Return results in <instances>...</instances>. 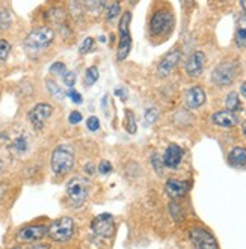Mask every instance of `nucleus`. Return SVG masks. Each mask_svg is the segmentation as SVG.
<instances>
[{"label": "nucleus", "instance_id": "nucleus-25", "mask_svg": "<svg viewBox=\"0 0 246 249\" xmlns=\"http://www.w3.org/2000/svg\"><path fill=\"white\" fill-rule=\"evenodd\" d=\"M100 77V72H98V68L97 67H89L85 72V83L88 86H92Z\"/></svg>", "mask_w": 246, "mask_h": 249}, {"label": "nucleus", "instance_id": "nucleus-28", "mask_svg": "<svg viewBox=\"0 0 246 249\" xmlns=\"http://www.w3.org/2000/svg\"><path fill=\"white\" fill-rule=\"evenodd\" d=\"M94 46H95V41H94V38H91V36L85 38V39H83V42H82V46L79 47V53H80V54H86V53H89V52L94 49Z\"/></svg>", "mask_w": 246, "mask_h": 249}, {"label": "nucleus", "instance_id": "nucleus-10", "mask_svg": "<svg viewBox=\"0 0 246 249\" xmlns=\"http://www.w3.org/2000/svg\"><path fill=\"white\" fill-rule=\"evenodd\" d=\"M91 230L100 237H112L115 234V222L112 214L109 213L98 214L91 224Z\"/></svg>", "mask_w": 246, "mask_h": 249}, {"label": "nucleus", "instance_id": "nucleus-19", "mask_svg": "<svg viewBox=\"0 0 246 249\" xmlns=\"http://www.w3.org/2000/svg\"><path fill=\"white\" fill-rule=\"evenodd\" d=\"M236 46L242 50L246 49V14H240L236 23V35H234Z\"/></svg>", "mask_w": 246, "mask_h": 249}, {"label": "nucleus", "instance_id": "nucleus-40", "mask_svg": "<svg viewBox=\"0 0 246 249\" xmlns=\"http://www.w3.org/2000/svg\"><path fill=\"white\" fill-rule=\"evenodd\" d=\"M85 171L88 172V174H95V166H94V163H86L85 165Z\"/></svg>", "mask_w": 246, "mask_h": 249}, {"label": "nucleus", "instance_id": "nucleus-15", "mask_svg": "<svg viewBox=\"0 0 246 249\" xmlns=\"http://www.w3.org/2000/svg\"><path fill=\"white\" fill-rule=\"evenodd\" d=\"M206 91L201 86H192L184 94V103L189 109H198L206 103Z\"/></svg>", "mask_w": 246, "mask_h": 249}, {"label": "nucleus", "instance_id": "nucleus-13", "mask_svg": "<svg viewBox=\"0 0 246 249\" xmlns=\"http://www.w3.org/2000/svg\"><path fill=\"white\" fill-rule=\"evenodd\" d=\"M47 231H49V228L44 225H29V227H24L18 231L17 237L20 242L31 243V242L41 240L47 234Z\"/></svg>", "mask_w": 246, "mask_h": 249}, {"label": "nucleus", "instance_id": "nucleus-31", "mask_svg": "<svg viewBox=\"0 0 246 249\" xmlns=\"http://www.w3.org/2000/svg\"><path fill=\"white\" fill-rule=\"evenodd\" d=\"M62 79H64V83L70 88V89H73L74 85H76V72H73V71H67L65 74L62 76Z\"/></svg>", "mask_w": 246, "mask_h": 249}, {"label": "nucleus", "instance_id": "nucleus-44", "mask_svg": "<svg viewBox=\"0 0 246 249\" xmlns=\"http://www.w3.org/2000/svg\"><path fill=\"white\" fill-rule=\"evenodd\" d=\"M242 133L245 135V138H246V121L243 123V125H242Z\"/></svg>", "mask_w": 246, "mask_h": 249}, {"label": "nucleus", "instance_id": "nucleus-42", "mask_svg": "<svg viewBox=\"0 0 246 249\" xmlns=\"http://www.w3.org/2000/svg\"><path fill=\"white\" fill-rule=\"evenodd\" d=\"M115 94H117V95H121V98H123V100H125V98H127L125 92H124L123 89H115Z\"/></svg>", "mask_w": 246, "mask_h": 249}, {"label": "nucleus", "instance_id": "nucleus-11", "mask_svg": "<svg viewBox=\"0 0 246 249\" xmlns=\"http://www.w3.org/2000/svg\"><path fill=\"white\" fill-rule=\"evenodd\" d=\"M204 65H206V54L202 52H195L186 61L184 65L186 74L189 77H199L202 74V71H204Z\"/></svg>", "mask_w": 246, "mask_h": 249}, {"label": "nucleus", "instance_id": "nucleus-17", "mask_svg": "<svg viewBox=\"0 0 246 249\" xmlns=\"http://www.w3.org/2000/svg\"><path fill=\"white\" fill-rule=\"evenodd\" d=\"M191 184L187 181H181V180H176V178H169L165 184V190L169 198L172 199H178V198H183L187 190H189Z\"/></svg>", "mask_w": 246, "mask_h": 249}, {"label": "nucleus", "instance_id": "nucleus-38", "mask_svg": "<svg viewBox=\"0 0 246 249\" xmlns=\"http://www.w3.org/2000/svg\"><path fill=\"white\" fill-rule=\"evenodd\" d=\"M82 113L79 112V110H74V112H71L70 113V116H68V121L71 123V124H79L80 121H82Z\"/></svg>", "mask_w": 246, "mask_h": 249}, {"label": "nucleus", "instance_id": "nucleus-2", "mask_svg": "<svg viewBox=\"0 0 246 249\" xmlns=\"http://www.w3.org/2000/svg\"><path fill=\"white\" fill-rule=\"evenodd\" d=\"M74 148L68 143H62L56 146L52 153V171L56 175H65L74 166Z\"/></svg>", "mask_w": 246, "mask_h": 249}, {"label": "nucleus", "instance_id": "nucleus-45", "mask_svg": "<svg viewBox=\"0 0 246 249\" xmlns=\"http://www.w3.org/2000/svg\"><path fill=\"white\" fill-rule=\"evenodd\" d=\"M240 6L245 9V14H246V2H240Z\"/></svg>", "mask_w": 246, "mask_h": 249}, {"label": "nucleus", "instance_id": "nucleus-43", "mask_svg": "<svg viewBox=\"0 0 246 249\" xmlns=\"http://www.w3.org/2000/svg\"><path fill=\"white\" fill-rule=\"evenodd\" d=\"M240 92H242V95L246 98V82L242 83V86H240Z\"/></svg>", "mask_w": 246, "mask_h": 249}, {"label": "nucleus", "instance_id": "nucleus-33", "mask_svg": "<svg viewBox=\"0 0 246 249\" xmlns=\"http://www.w3.org/2000/svg\"><path fill=\"white\" fill-rule=\"evenodd\" d=\"M120 9H121V5H120V3H112V5L109 6L107 12H106L107 20H109V21H112V20H113V18L117 17L118 14H120Z\"/></svg>", "mask_w": 246, "mask_h": 249}, {"label": "nucleus", "instance_id": "nucleus-36", "mask_svg": "<svg viewBox=\"0 0 246 249\" xmlns=\"http://www.w3.org/2000/svg\"><path fill=\"white\" fill-rule=\"evenodd\" d=\"M112 165H110V162H107V160H105V162H101L100 163V166H98V172L100 174H103V175H107V174H110L112 172Z\"/></svg>", "mask_w": 246, "mask_h": 249}, {"label": "nucleus", "instance_id": "nucleus-37", "mask_svg": "<svg viewBox=\"0 0 246 249\" xmlns=\"http://www.w3.org/2000/svg\"><path fill=\"white\" fill-rule=\"evenodd\" d=\"M68 97H70V100L73 101V103H76V105H82V101H83L82 95H80L77 91H74V89H70V91H68Z\"/></svg>", "mask_w": 246, "mask_h": 249}, {"label": "nucleus", "instance_id": "nucleus-12", "mask_svg": "<svg viewBox=\"0 0 246 249\" xmlns=\"http://www.w3.org/2000/svg\"><path fill=\"white\" fill-rule=\"evenodd\" d=\"M183 156H184V151H183L181 146L177 143H171L166 148L163 157H162L163 166H166L169 169H177L181 163Z\"/></svg>", "mask_w": 246, "mask_h": 249}, {"label": "nucleus", "instance_id": "nucleus-5", "mask_svg": "<svg viewBox=\"0 0 246 249\" xmlns=\"http://www.w3.org/2000/svg\"><path fill=\"white\" fill-rule=\"evenodd\" d=\"M130 21H132V12L127 11L123 14V17L118 24L120 31V44L117 49V59L123 62L132 49V34H130Z\"/></svg>", "mask_w": 246, "mask_h": 249}, {"label": "nucleus", "instance_id": "nucleus-39", "mask_svg": "<svg viewBox=\"0 0 246 249\" xmlns=\"http://www.w3.org/2000/svg\"><path fill=\"white\" fill-rule=\"evenodd\" d=\"M8 190V184L6 183H0V199H2Z\"/></svg>", "mask_w": 246, "mask_h": 249}, {"label": "nucleus", "instance_id": "nucleus-6", "mask_svg": "<svg viewBox=\"0 0 246 249\" xmlns=\"http://www.w3.org/2000/svg\"><path fill=\"white\" fill-rule=\"evenodd\" d=\"M74 230H76V225H74L73 219L68 216H64V217L56 219L54 222H52L47 234L50 236L52 240H54L57 243H65L73 237Z\"/></svg>", "mask_w": 246, "mask_h": 249}, {"label": "nucleus", "instance_id": "nucleus-32", "mask_svg": "<svg viewBox=\"0 0 246 249\" xmlns=\"http://www.w3.org/2000/svg\"><path fill=\"white\" fill-rule=\"evenodd\" d=\"M50 72H52V74H56V76H64L67 72V67L62 62H54L50 67Z\"/></svg>", "mask_w": 246, "mask_h": 249}, {"label": "nucleus", "instance_id": "nucleus-35", "mask_svg": "<svg viewBox=\"0 0 246 249\" xmlns=\"http://www.w3.org/2000/svg\"><path fill=\"white\" fill-rule=\"evenodd\" d=\"M86 127H88L89 131H97L100 128V120L97 116H89L88 121H86Z\"/></svg>", "mask_w": 246, "mask_h": 249}, {"label": "nucleus", "instance_id": "nucleus-4", "mask_svg": "<svg viewBox=\"0 0 246 249\" xmlns=\"http://www.w3.org/2000/svg\"><path fill=\"white\" fill-rule=\"evenodd\" d=\"M89 194V181L83 177H73L67 183V196L73 207H82Z\"/></svg>", "mask_w": 246, "mask_h": 249}, {"label": "nucleus", "instance_id": "nucleus-8", "mask_svg": "<svg viewBox=\"0 0 246 249\" xmlns=\"http://www.w3.org/2000/svg\"><path fill=\"white\" fill-rule=\"evenodd\" d=\"M189 237L195 249H219L218 242L213 237V234L204 228H192L189 231Z\"/></svg>", "mask_w": 246, "mask_h": 249}, {"label": "nucleus", "instance_id": "nucleus-7", "mask_svg": "<svg viewBox=\"0 0 246 249\" xmlns=\"http://www.w3.org/2000/svg\"><path fill=\"white\" fill-rule=\"evenodd\" d=\"M172 26H174L172 14L166 9H160V11H157L150 20V32L154 36L166 35L168 32H171Z\"/></svg>", "mask_w": 246, "mask_h": 249}, {"label": "nucleus", "instance_id": "nucleus-26", "mask_svg": "<svg viewBox=\"0 0 246 249\" xmlns=\"http://www.w3.org/2000/svg\"><path fill=\"white\" fill-rule=\"evenodd\" d=\"M125 128L130 135H135L136 130H138V125H136V121H135V115L132 110H127L125 112Z\"/></svg>", "mask_w": 246, "mask_h": 249}, {"label": "nucleus", "instance_id": "nucleus-21", "mask_svg": "<svg viewBox=\"0 0 246 249\" xmlns=\"http://www.w3.org/2000/svg\"><path fill=\"white\" fill-rule=\"evenodd\" d=\"M225 107H227V110L233 112V113L242 109V103H240V98H239L237 92H229V94L227 95Z\"/></svg>", "mask_w": 246, "mask_h": 249}, {"label": "nucleus", "instance_id": "nucleus-46", "mask_svg": "<svg viewBox=\"0 0 246 249\" xmlns=\"http://www.w3.org/2000/svg\"><path fill=\"white\" fill-rule=\"evenodd\" d=\"M12 249H21V248H12Z\"/></svg>", "mask_w": 246, "mask_h": 249}, {"label": "nucleus", "instance_id": "nucleus-14", "mask_svg": "<svg viewBox=\"0 0 246 249\" xmlns=\"http://www.w3.org/2000/svg\"><path fill=\"white\" fill-rule=\"evenodd\" d=\"M180 59H181V52H180L178 49L169 52V53L163 57V59L160 61V64H158V67H157L158 76H160V77H166V76H169L171 72H172V70L178 65Z\"/></svg>", "mask_w": 246, "mask_h": 249}, {"label": "nucleus", "instance_id": "nucleus-3", "mask_svg": "<svg viewBox=\"0 0 246 249\" xmlns=\"http://www.w3.org/2000/svg\"><path fill=\"white\" fill-rule=\"evenodd\" d=\"M239 74V64L236 61H224L211 72V82L216 86H229Z\"/></svg>", "mask_w": 246, "mask_h": 249}, {"label": "nucleus", "instance_id": "nucleus-23", "mask_svg": "<svg viewBox=\"0 0 246 249\" xmlns=\"http://www.w3.org/2000/svg\"><path fill=\"white\" fill-rule=\"evenodd\" d=\"M12 24L11 12L6 8H0V31H6Z\"/></svg>", "mask_w": 246, "mask_h": 249}, {"label": "nucleus", "instance_id": "nucleus-27", "mask_svg": "<svg viewBox=\"0 0 246 249\" xmlns=\"http://www.w3.org/2000/svg\"><path fill=\"white\" fill-rule=\"evenodd\" d=\"M11 53V44L6 39H0V62H5Z\"/></svg>", "mask_w": 246, "mask_h": 249}, {"label": "nucleus", "instance_id": "nucleus-30", "mask_svg": "<svg viewBox=\"0 0 246 249\" xmlns=\"http://www.w3.org/2000/svg\"><path fill=\"white\" fill-rule=\"evenodd\" d=\"M85 6L88 8L91 12H94V14H100L101 9L106 6V3L105 2H95V0H92V2H86Z\"/></svg>", "mask_w": 246, "mask_h": 249}, {"label": "nucleus", "instance_id": "nucleus-16", "mask_svg": "<svg viewBox=\"0 0 246 249\" xmlns=\"http://www.w3.org/2000/svg\"><path fill=\"white\" fill-rule=\"evenodd\" d=\"M210 121L211 124L218 125V127H222V128H229L233 127L239 123V118L237 115L229 112V110H219V112H214L211 116H210Z\"/></svg>", "mask_w": 246, "mask_h": 249}, {"label": "nucleus", "instance_id": "nucleus-22", "mask_svg": "<svg viewBox=\"0 0 246 249\" xmlns=\"http://www.w3.org/2000/svg\"><path fill=\"white\" fill-rule=\"evenodd\" d=\"M169 213H171L172 219L176 222H181L183 219H184V210H183V207L180 206V204L176 202V201H172L169 204Z\"/></svg>", "mask_w": 246, "mask_h": 249}, {"label": "nucleus", "instance_id": "nucleus-18", "mask_svg": "<svg viewBox=\"0 0 246 249\" xmlns=\"http://www.w3.org/2000/svg\"><path fill=\"white\" fill-rule=\"evenodd\" d=\"M29 139L26 135H18L14 138L9 145H8V151L12 154V156H16V157H20V156H24L27 151H29Z\"/></svg>", "mask_w": 246, "mask_h": 249}, {"label": "nucleus", "instance_id": "nucleus-20", "mask_svg": "<svg viewBox=\"0 0 246 249\" xmlns=\"http://www.w3.org/2000/svg\"><path fill=\"white\" fill-rule=\"evenodd\" d=\"M228 163L234 168L246 166V148L245 146H234L228 154Z\"/></svg>", "mask_w": 246, "mask_h": 249}, {"label": "nucleus", "instance_id": "nucleus-29", "mask_svg": "<svg viewBox=\"0 0 246 249\" xmlns=\"http://www.w3.org/2000/svg\"><path fill=\"white\" fill-rule=\"evenodd\" d=\"M157 118H158V110L156 107L147 109V112H145V124L147 125H153L157 121Z\"/></svg>", "mask_w": 246, "mask_h": 249}, {"label": "nucleus", "instance_id": "nucleus-1", "mask_svg": "<svg viewBox=\"0 0 246 249\" xmlns=\"http://www.w3.org/2000/svg\"><path fill=\"white\" fill-rule=\"evenodd\" d=\"M54 39V31L49 26L36 27L24 39V50L29 56H36L50 47Z\"/></svg>", "mask_w": 246, "mask_h": 249}, {"label": "nucleus", "instance_id": "nucleus-24", "mask_svg": "<svg viewBox=\"0 0 246 249\" xmlns=\"http://www.w3.org/2000/svg\"><path fill=\"white\" fill-rule=\"evenodd\" d=\"M46 83H47V91L52 94V97H54V98H57V100H64L65 92L61 89V86H59V85H57L56 82H53V80H47Z\"/></svg>", "mask_w": 246, "mask_h": 249}, {"label": "nucleus", "instance_id": "nucleus-41", "mask_svg": "<svg viewBox=\"0 0 246 249\" xmlns=\"http://www.w3.org/2000/svg\"><path fill=\"white\" fill-rule=\"evenodd\" d=\"M31 249H50L49 245H44V243H39V245H34Z\"/></svg>", "mask_w": 246, "mask_h": 249}, {"label": "nucleus", "instance_id": "nucleus-9", "mask_svg": "<svg viewBox=\"0 0 246 249\" xmlns=\"http://www.w3.org/2000/svg\"><path fill=\"white\" fill-rule=\"evenodd\" d=\"M53 113V107L49 103H38L27 112V120L35 130H41L44 127L46 121Z\"/></svg>", "mask_w": 246, "mask_h": 249}, {"label": "nucleus", "instance_id": "nucleus-34", "mask_svg": "<svg viewBox=\"0 0 246 249\" xmlns=\"http://www.w3.org/2000/svg\"><path fill=\"white\" fill-rule=\"evenodd\" d=\"M151 163L156 169V172L160 175L162 174V168H163V162H162V157L158 156V154H153L151 156Z\"/></svg>", "mask_w": 246, "mask_h": 249}]
</instances>
